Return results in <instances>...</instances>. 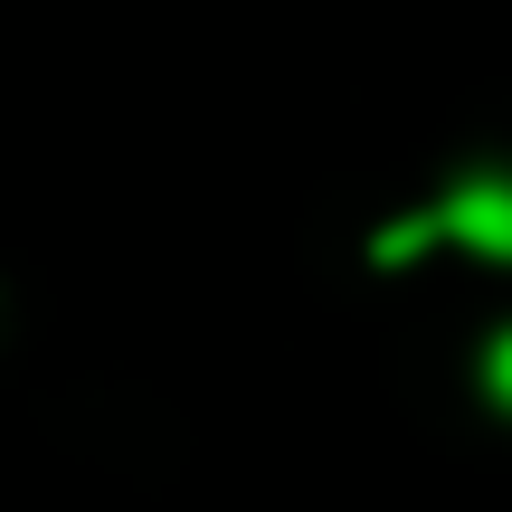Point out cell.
I'll list each match as a JSON object with an SVG mask.
<instances>
[{"instance_id":"obj_1","label":"cell","mask_w":512,"mask_h":512,"mask_svg":"<svg viewBox=\"0 0 512 512\" xmlns=\"http://www.w3.org/2000/svg\"><path fill=\"white\" fill-rule=\"evenodd\" d=\"M427 228L475 256H494V266H512V181H456L437 209H427Z\"/></svg>"},{"instance_id":"obj_2","label":"cell","mask_w":512,"mask_h":512,"mask_svg":"<svg viewBox=\"0 0 512 512\" xmlns=\"http://www.w3.org/2000/svg\"><path fill=\"white\" fill-rule=\"evenodd\" d=\"M484 389H494V408H512V332H494V351H484Z\"/></svg>"}]
</instances>
